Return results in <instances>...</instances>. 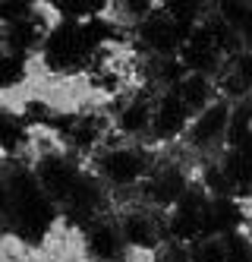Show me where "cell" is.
<instances>
[{"instance_id":"277c9868","label":"cell","mask_w":252,"mask_h":262,"mask_svg":"<svg viewBox=\"0 0 252 262\" xmlns=\"http://www.w3.org/2000/svg\"><path fill=\"white\" fill-rule=\"evenodd\" d=\"M173 92L180 95L183 107L189 111V117H196L199 111H205L208 104H215L221 98L218 76H208V73H186V76L173 85Z\"/></svg>"},{"instance_id":"52a82bcc","label":"cell","mask_w":252,"mask_h":262,"mask_svg":"<svg viewBox=\"0 0 252 262\" xmlns=\"http://www.w3.org/2000/svg\"><path fill=\"white\" fill-rule=\"evenodd\" d=\"M154 262H192V256H189V247L167 240L164 247L158 250V256H154Z\"/></svg>"},{"instance_id":"7a4b0ae2","label":"cell","mask_w":252,"mask_h":262,"mask_svg":"<svg viewBox=\"0 0 252 262\" xmlns=\"http://www.w3.org/2000/svg\"><path fill=\"white\" fill-rule=\"evenodd\" d=\"M186 29L173 19V16L164 10V4H158L145 19L132 29V45L145 57H177L183 41H186Z\"/></svg>"},{"instance_id":"8992f818","label":"cell","mask_w":252,"mask_h":262,"mask_svg":"<svg viewBox=\"0 0 252 262\" xmlns=\"http://www.w3.org/2000/svg\"><path fill=\"white\" fill-rule=\"evenodd\" d=\"M189 256L192 262H230V253H227V240L211 234V237H202L196 243H189Z\"/></svg>"},{"instance_id":"6da1fadb","label":"cell","mask_w":252,"mask_h":262,"mask_svg":"<svg viewBox=\"0 0 252 262\" xmlns=\"http://www.w3.org/2000/svg\"><path fill=\"white\" fill-rule=\"evenodd\" d=\"M230 120H234V104L227 98H218L215 104H208L205 111H199V114L189 120L177 148H183L192 161L218 158L230 145Z\"/></svg>"},{"instance_id":"5b68a950","label":"cell","mask_w":252,"mask_h":262,"mask_svg":"<svg viewBox=\"0 0 252 262\" xmlns=\"http://www.w3.org/2000/svg\"><path fill=\"white\" fill-rule=\"evenodd\" d=\"M44 250L38 243L19 237L16 231L0 234V262H44Z\"/></svg>"},{"instance_id":"3957f363","label":"cell","mask_w":252,"mask_h":262,"mask_svg":"<svg viewBox=\"0 0 252 262\" xmlns=\"http://www.w3.org/2000/svg\"><path fill=\"white\" fill-rule=\"evenodd\" d=\"M82 250L88 262H126V240L113 212L82 224Z\"/></svg>"}]
</instances>
